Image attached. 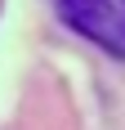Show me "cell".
<instances>
[{"label": "cell", "mask_w": 125, "mask_h": 130, "mask_svg": "<svg viewBox=\"0 0 125 130\" xmlns=\"http://www.w3.org/2000/svg\"><path fill=\"white\" fill-rule=\"evenodd\" d=\"M58 13L98 50H107L112 58H125V18L112 0H58Z\"/></svg>", "instance_id": "6da1fadb"}, {"label": "cell", "mask_w": 125, "mask_h": 130, "mask_svg": "<svg viewBox=\"0 0 125 130\" xmlns=\"http://www.w3.org/2000/svg\"><path fill=\"white\" fill-rule=\"evenodd\" d=\"M121 18H125V0H121Z\"/></svg>", "instance_id": "7a4b0ae2"}]
</instances>
